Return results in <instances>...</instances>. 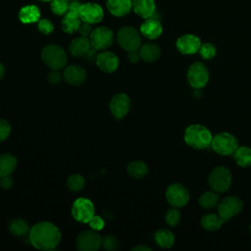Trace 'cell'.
<instances>
[{"label": "cell", "mask_w": 251, "mask_h": 251, "mask_svg": "<svg viewBox=\"0 0 251 251\" xmlns=\"http://www.w3.org/2000/svg\"><path fill=\"white\" fill-rule=\"evenodd\" d=\"M210 74L201 62L192 63L187 71V81L193 88H203L209 81Z\"/></svg>", "instance_id": "obj_7"}, {"label": "cell", "mask_w": 251, "mask_h": 251, "mask_svg": "<svg viewBox=\"0 0 251 251\" xmlns=\"http://www.w3.org/2000/svg\"><path fill=\"white\" fill-rule=\"evenodd\" d=\"M90 40L85 36H79L72 40L69 46L71 54L75 57H80L86 55L90 50Z\"/></svg>", "instance_id": "obj_21"}, {"label": "cell", "mask_w": 251, "mask_h": 251, "mask_svg": "<svg viewBox=\"0 0 251 251\" xmlns=\"http://www.w3.org/2000/svg\"><path fill=\"white\" fill-rule=\"evenodd\" d=\"M28 236L31 244L40 250L54 249L61 240L59 228L49 222H40L33 226Z\"/></svg>", "instance_id": "obj_1"}, {"label": "cell", "mask_w": 251, "mask_h": 251, "mask_svg": "<svg viewBox=\"0 0 251 251\" xmlns=\"http://www.w3.org/2000/svg\"><path fill=\"white\" fill-rule=\"evenodd\" d=\"M90 227L94 230H101L104 226H105V223H104V220L99 217V216H96V215H93V217L90 219V221L88 222Z\"/></svg>", "instance_id": "obj_39"}, {"label": "cell", "mask_w": 251, "mask_h": 251, "mask_svg": "<svg viewBox=\"0 0 251 251\" xmlns=\"http://www.w3.org/2000/svg\"><path fill=\"white\" fill-rule=\"evenodd\" d=\"M72 215L75 221L86 224L94 215V206L87 198H77L73 204Z\"/></svg>", "instance_id": "obj_11"}, {"label": "cell", "mask_w": 251, "mask_h": 251, "mask_svg": "<svg viewBox=\"0 0 251 251\" xmlns=\"http://www.w3.org/2000/svg\"><path fill=\"white\" fill-rule=\"evenodd\" d=\"M64 79L72 84V85H80L82 84L86 79V72L83 68L76 66V65H71L68 66L64 73H63Z\"/></svg>", "instance_id": "obj_17"}, {"label": "cell", "mask_w": 251, "mask_h": 251, "mask_svg": "<svg viewBox=\"0 0 251 251\" xmlns=\"http://www.w3.org/2000/svg\"><path fill=\"white\" fill-rule=\"evenodd\" d=\"M233 158L239 167L247 168L251 166V148L248 146H238L233 153Z\"/></svg>", "instance_id": "obj_28"}, {"label": "cell", "mask_w": 251, "mask_h": 251, "mask_svg": "<svg viewBox=\"0 0 251 251\" xmlns=\"http://www.w3.org/2000/svg\"><path fill=\"white\" fill-rule=\"evenodd\" d=\"M177 50L184 55L195 54L199 51L201 46V41L199 37L193 34H184L177 38L176 42Z\"/></svg>", "instance_id": "obj_15"}, {"label": "cell", "mask_w": 251, "mask_h": 251, "mask_svg": "<svg viewBox=\"0 0 251 251\" xmlns=\"http://www.w3.org/2000/svg\"><path fill=\"white\" fill-rule=\"evenodd\" d=\"M198 52L200 53V55H201V57H202L203 59H205V60H210V59H212V58L215 57L217 51H216L215 46H214L212 43L207 42V43L201 44L200 49H199Z\"/></svg>", "instance_id": "obj_35"}, {"label": "cell", "mask_w": 251, "mask_h": 251, "mask_svg": "<svg viewBox=\"0 0 251 251\" xmlns=\"http://www.w3.org/2000/svg\"><path fill=\"white\" fill-rule=\"evenodd\" d=\"M243 208V202L237 196H227L222 199L218 204V214L226 222L236 216Z\"/></svg>", "instance_id": "obj_8"}, {"label": "cell", "mask_w": 251, "mask_h": 251, "mask_svg": "<svg viewBox=\"0 0 251 251\" xmlns=\"http://www.w3.org/2000/svg\"><path fill=\"white\" fill-rule=\"evenodd\" d=\"M67 185L70 190L78 192L84 188L85 185V180L82 176L78 174H73L68 177L67 180Z\"/></svg>", "instance_id": "obj_31"}, {"label": "cell", "mask_w": 251, "mask_h": 251, "mask_svg": "<svg viewBox=\"0 0 251 251\" xmlns=\"http://www.w3.org/2000/svg\"><path fill=\"white\" fill-rule=\"evenodd\" d=\"M132 9L138 16L148 19L155 14V0H132Z\"/></svg>", "instance_id": "obj_19"}, {"label": "cell", "mask_w": 251, "mask_h": 251, "mask_svg": "<svg viewBox=\"0 0 251 251\" xmlns=\"http://www.w3.org/2000/svg\"><path fill=\"white\" fill-rule=\"evenodd\" d=\"M39 1H44V2H49V1H52V0H39Z\"/></svg>", "instance_id": "obj_46"}, {"label": "cell", "mask_w": 251, "mask_h": 251, "mask_svg": "<svg viewBox=\"0 0 251 251\" xmlns=\"http://www.w3.org/2000/svg\"><path fill=\"white\" fill-rule=\"evenodd\" d=\"M48 81L52 84H56L61 81V74L58 72V70H52L48 74Z\"/></svg>", "instance_id": "obj_41"}, {"label": "cell", "mask_w": 251, "mask_h": 251, "mask_svg": "<svg viewBox=\"0 0 251 251\" xmlns=\"http://www.w3.org/2000/svg\"><path fill=\"white\" fill-rule=\"evenodd\" d=\"M211 146L215 152L220 155H233L238 147L237 139L229 132L223 131L215 134L212 138Z\"/></svg>", "instance_id": "obj_4"}, {"label": "cell", "mask_w": 251, "mask_h": 251, "mask_svg": "<svg viewBox=\"0 0 251 251\" xmlns=\"http://www.w3.org/2000/svg\"><path fill=\"white\" fill-rule=\"evenodd\" d=\"M13 185V178L9 176H4L0 177V186L3 189H9Z\"/></svg>", "instance_id": "obj_42"}, {"label": "cell", "mask_w": 251, "mask_h": 251, "mask_svg": "<svg viewBox=\"0 0 251 251\" xmlns=\"http://www.w3.org/2000/svg\"><path fill=\"white\" fill-rule=\"evenodd\" d=\"M183 138L185 143L190 147L195 149H205L211 146L213 135L205 126L194 124L185 128Z\"/></svg>", "instance_id": "obj_2"}, {"label": "cell", "mask_w": 251, "mask_h": 251, "mask_svg": "<svg viewBox=\"0 0 251 251\" xmlns=\"http://www.w3.org/2000/svg\"><path fill=\"white\" fill-rule=\"evenodd\" d=\"M127 173L134 178H142L148 174V167L142 161H132L127 166Z\"/></svg>", "instance_id": "obj_30"}, {"label": "cell", "mask_w": 251, "mask_h": 251, "mask_svg": "<svg viewBox=\"0 0 251 251\" xmlns=\"http://www.w3.org/2000/svg\"><path fill=\"white\" fill-rule=\"evenodd\" d=\"M166 198L173 207L181 208L187 204L189 200V192L184 185L176 182L168 186L166 190Z\"/></svg>", "instance_id": "obj_9"}, {"label": "cell", "mask_w": 251, "mask_h": 251, "mask_svg": "<svg viewBox=\"0 0 251 251\" xmlns=\"http://www.w3.org/2000/svg\"><path fill=\"white\" fill-rule=\"evenodd\" d=\"M140 54L138 51H132V52H128V55H127V59L129 60V62L131 63H137L140 59Z\"/></svg>", "instance_id": "obj_43"}, {"label": "cell", "mask_w": 251, "mask_h": 251, "mask_svg": "<svg viewBox=\"0 0 251 251\" xmlns=\"http://www.w3.org/2000/svg\"><path fill=\"white\" fill-rule=\"evenodd\" d=\"M117 40L120 46L127 51H138L141 47V36L132 26H123L117 33Z\"/></svg>", "instance_id": "obj_5"}, {"label": "cell", "mask_w": 251, "mask_h": 251, "mask_svg": "<svg viewBox=\"0 0 251 251\" xmlns=\"http://www.w3.org/2000/svg\"><path fill=\"white\" fill-rule=\"evenodd\" d=\"M51 10L55 15L62 16L65 15L69 10V4L67 0H52Z\"/></svg>", "instance_id": "obj_34"}, {"label": "cell", "mask_w": 251, "mask_h": 251, "mask_svg": "<svg viewBox=\"0 0 251 251\" xmlns=\"http://www.w3.org/2000/svg\"><path fill=\"white\" fill-rule=\"evenodd\" d=\"M131 250L132 251H151V248L148 246H145V245H138V246H135L134 248H132Z\"/></svg>", "instance_id": "obj_44"}, {"label": "cell", "mask_w": 251, "mask_h": 251, "mask_svg": "<svg viewBox=\"0 0 251 251\" xmlns=\"http://www.w3.org/2000/svg\"><path fill=\"white\" fill-rule=\"evenodd\" d=\"M17 167V158L9 153L0 155V177L11 175Z\"/></svg>", "instance_id": "obj_25"}, {"label": "cell", "mask_w": 251, "mask_h": 251, "mask_svg": "<svg viewBox=\"0 0 251 251\" xmlns=\"http://www.w3.org/2000/svg\"><path fill=\"white\" fill-rule=\"evenodd\" d=\"M156 243L162 248H171L175 243V235L168 228H161L154 235Z\"/></svg>", "instance_id": "obj_27"}, {"label": "cell", "mask_w": 251, "mask_h": 251, "mask_svg": "<svg viewBox=\"0 0 251 251\" xmlns=\"http://www.w3.org/2000/svg\"><path fill=\"white\" fill-rule=\"evenodd\" d=\"M163 31L162 25L160 21L153 16L146 19V21L140 26V32L142 35L149 39L158 38Z\"/></svg>", "instance_id": "obj_18"}, {"label": "cell", "mask_w": 251, "mask_h": 251, "mask_svg": "<svg viewBox=\"0 0 251 251\" xmlns=\"http://www.w3.org/2000/svg\"><path fill=\"white\" fill-rule=\"evenodd\" d=\"M165 220H166L167 225H169L171 226H177L180 222V213L177 210V208L173 207V208L169 209L165 215Z\"/></svg>", "instance_id": "obj_33"}, {"label": "cell", "mask_w": 251, "mask_h": 251, "mask_svg": "<svg viewBox=\"0 0 251 251\" xmlns=\"http://www.w3.org/2000/svg\"><path fill=\"white\" fill-rule=\"evenodd\" d=\"M130 109V99L126 93L114 95L110 101V110L116 119L124 118Z\"/></svg>", "instance_id": "obj_13"}, {"label": "cell", "mask_w": 251, "mask_h": 251, "mask_svg": "<svg viewBox=\"0 0 251 251\" xmlns=\"http://www.w3.org/2000/svg\"><path fill=\"white\" fill-rule=\"evenodd\" d=\"M92 30H93V29H92V27H91V24L86 23V22H81V24H80V25H79L77 31L79 32V34H80L81 36L87 37V36H90Z\"/></svg>", "instance_id": "obj_40"}, {"label": "cell", "mask_w": 251, "mask_h": 251, "mask_svg": "<svg viewBox=\"0 0 251 251\" xmlns=\"http://www.w3.org/2000/svg\"><path fill=\"white\" fill-rule=\"evenodd\" d=\"M10 133H11L10 124L6 120L0 118V142L7 139Z\"/></svg>", "instance_id": "obj_38"}, {"label": "cell", "mask_w": 251, "mask_h": 251, "mask_svg": "<svg viewBox=\"0 0 251 251\" xmlns=\"http://www.w3.org/2000/svg\"><path fill=\"white\" fill-rule=\"evenodd\" d=\"M208 183L212 190L216 192L226 191L231 184L230 171L224 166L214 168L209 175Z\"/></svg>", "instance_id": "obj_6"}, {"label": "cell", "mask_w": 251, "mask_h": 251, "mask_svg": "<svg viewBox=\"0 0 251 251\" xmlns=\"http://www.w3.org/2000/svg\"><path fill=\"white\" fill-rule=\"evenodd\" d=\"M109 12L116 17H123L129 13L132 8V0H107Z\"/></svg>", "instance_id": "obj_20"}, {"label": "cell", "mask_w": 251, "mask_h": 251, "mask_svg": "<svg viewBox=\"0 0 251 251\" xmlns=\"http://www.w3.org/2000/svg\"><path fill=\"white\" fill-rule=\"evenodd\" d=\"M102 245V237L94 229L83 230L77 235L76 247L81 251H95Z\"/></svg>", "instance_id": "obj_10"}, {"label": "cell", "mask_w": 251, "mask_h": 251, "mask_svg": "<svg viewBox=\"0 0 251 251\" xmlns=\"http://www.w3.org/2000/svg\"><path fill=\"white\" fill-rule=\"evenodd\" d=\"M42 61L51 70H60L67 63V54L65 50L56 44L46 45L41 51Z\"/></svg>", "instance_id": "obj_3"}, {"label": "cell", "mask_w": 251, "mask_h": 251, "mask_svg": "<svg viewBox=\"0 0 251 251\" xmlns=\"http://www.w3.org/2000/svg\"><path fill=\"white\" fill-rule=\"evenodd\" d=\"M225 221L219 214H207L201 218V226L204 229L214 231L219 229Z\"/></svg>", "instance_id": "obj_26"}, {"label": "cell", "mask_w": 251, "mask_h": 251, "mask_svg": "<svg viewBox=\"0 0 251 251\" xmlns=\"http://www.w3.org/2000/svg\"><path fill=\"white\" fill-rule=\"evenodd\" d=\"M250 230H251V225H250Z\"/></svg>", "instance_id": "obj_47"}, {"label": "cell", "mask_w": 251, "mask_h": 251, "mask_svg": "<svg viewBox=\"0 0 251 251\" xmlns=\"http://www.w3.org/2000/svg\"><path fill=\"white\" fill-rule=\"evenodd\" d=\"M96 65L105 73H113L119 67V58L112 52L104 51L96 56Z\"/></svg>", "instance_id": "obj_16"}, {"label": "cell", "mask_w": 251, "mask_h": 251, "mask_svg": "<svg viewBox=\"0 0 251 251\" xmlns=\"http://www.w3.org/2000/svg\"><path fill=\"white\" fill-rule=\"evenodd\" d=\"M37 27H38L39 31L42 32L43 34H49V33L53 32V30H54L53 24L47 19L39 20L38 24H37Z\"/></svg>", "instance_id": "obj_37"}, {"label": "cell", "mask_w": 251, "mask_h": 251, "mask_svg": "<svg viewBox=\"0 0 251 251\" xmlns=\"http://www.w3.org/2000/svg\"><path fill=\"white\" fill-rule=\"evenodd\" d=\"M4 74H5V68H4V66L0 63V80H1V78L3 77Z\"/></svg>", "instance_id": "obj_45"}, {"label": "cell", "mask_w": 251, "mask_h": 251, "mask_svg": "<svg viewBox=\"0 0 251 251\" xmlns=\"http://www.w3.org/2000/svg\"><path fill=\"white\" fill-rule=\"evenodd\" d=\"M103 9L96 3L81 4L79 10V17L82 22L89 24H97L103 19Z\"/></svg>", "instance_id": "obj_14"}, {"label": "cell", "mask_w": 251, "mask_h": 251, "mask_svg": "<svg viewBox=\"0 0 251 251\" xmlns=\"http://www.w3.org/2000/svg\"><path fill=\"white\" fill-rule=\"evenodd\" d=\"M219 202H220V197L218 193L214 190L206 191L202 193L198 199L199 205L204 209H212L218 206Z\"/></svg>", "instance_id": "obj_29"}, {"label": "cell", "mask_w": 251, "mask_h": 251, "mask_svg": "<svg viewBox=\"0 0 251 251\" xmlns=\"http://www.w3.org/2000/svg\"><path fill=\"white\" fill-rule=\"evenodd\" d=\"M102 247L105 250H116L119 247V241L114 235H107L102 238Z\"/></svg>", "instance_id": "obj_36"}, {"label": "cell", "mask_w": 251, "mask_h": 251, "mask_svg": "<svg viewBox=\"0 0 251 251\" xmlns=\"http://www.w3.org/2000/svg\"><path fill=\"white\" fill-rule=\"evenodd\" d=\"M81 19L79 15L67 12L62 20V28L65 32L74 33L75 31L78 30V27L81 24Z\"/></svg>", "instance_id": "obj_24"}, {"label": "cell", "mask_w": 251, "mask_h": 251, "mask_svg": "<svg viewBox=\"0 0 251 251\" xmlns=\"http://www.w3.org/2000/svg\"><path fill=\"white\" fill-rule=\"evenodd\" d=\"M67 1H70V0H67Z\"/></svg>", "instance_id": "obj_48"}, {"label": "cell", "mask_w": 251, "mask_h": 251, "mask_svg": "<svg viewBox=\"0 0 251 251\" xmlns=\"http://www.w3.org/2000/svg\"><path fill=\"white\" fill-rule=\"evenodd\" d=\"M140 57L147 63H153L161 56V49L155 43H145L139 49Z\"/></svg>", "instance_id": "obj_22"}, {"label": "cell", "mask_w": 251, "mask_h": 251, "mask_svg": "<svg viewBox=\"0 0 251 251\" xmlns=\"http://www.w3.org/2000/svg\"><path fill=\"white\" fill-rule=\"evenodd\" d=\"M19 19L24 24H32L40 20V11L34 5L23 7L19 13Z\"/></svg>", "instance_id": "obj_23"}, {"label": "cell", "mask_w": 251, "mask_h": 251, "mask_svg": "<svg viewBox=\"0 0 251 251\" xmlns=\"http://www.w3.org/2000/svg\"><path fill=\"white\" fill-rule=\"evenodd\" d=\"M10 231L19 236V235H25L28 231V225L22 219H15L11 221L10 226H9Z\"/></svg>", "instance_id": "obj_32"}, {"label": "cell", "mask_w": 251, "mask_h": 251, "mask_svg": "<svg viewBox=\"0 0 251 251\" xmlns=\"http://www.w3.org/2000/svg\"><path fill=\"white\" fill-rule=\"evenodd\" d=\"M90 44L96 50H104L110 47L114 41L113 31L106 26H99L90 34Z\"/></svg>", "instance_id": "obj_12"}]
</instances>
